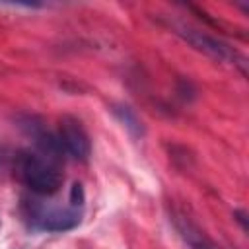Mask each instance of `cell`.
Instances as JSON below:
<instances>
[{
    "label": "cell",
    "mask_w": 249,
    "mask_h": 249,
    "mask_svg": "<svg viewBox=\"0 0 249 249\" xmlns=\"http://www.w3.org/2000/svg\"><path fill=\"white\" fill-rule=\"evenodd\" d=\"M111 111H113V115L117 117V121H119L132 136L140 138V136L144 134V124H142V121L138 119V115L134 113V109H130L128 105L119 103V105H113Z\"/></svg>",
    "instance_id": "6"
},
{
    "label": "cell",
    "mask_w": 249,
    "mask_h": 249,
    "mask_svg": "<svg viewBox=\"0 0 249 249\" xmlns=\"http://www.w3.org/2000/svg\"><path fill=\"white\" fill-rule=\"evenodd\" d=\"M25 218L33 228L43 231H68L80 224L82 212L74 206L58 208L45 206L37 200H29L25 202Z\"/></svg>",
    "instance_id": "2"
},
{
    "label": "cell",
    "mask_w": 249,
    "mask_h": 249,
    "mask_svg": "<svg viewBox=\"0 0 249 249\" xmlns=\"http://www.w3.org/2000/svg\"><path fill=\"white\" fill-rule=\"evenodd\" d=\"M173 33H177L183 41H187L191 47H195L196 51L220 60V62H230V64H237V66H245V58L228 43H224L218 37H212L200 29H195L191 25H183V23H173Z\"/></svg>",
    "instance_id": "3"
},
{
    "label": "cell",
    "mask_w": 249,
    "mask_h": 249,
    "mask_svg": "<svg viewBox=\"0 0 249 249\" xmlns=\"http://www.w3.org/2000/svg\"><path fill=\"white\" fill-rule=\"evenodd\" d=\"M12 167L16 177L35 195L51 196L62 187V173L58 169V163L37 152H16Z\"/></svg>",
    "instance_id": "1"
},
{
    "label": "cell",
    "mask_w": 249,
    "mask_h": 249,
    "mask_svg": "<svg viewBox=\"0 0 249 249\" xmlns=\"http://www.w3.org/2000/svg\"><path fill=\"white\" fill-rule=\"evenodd\" d=\"M64 154L72 156L78 161H88L91 154V140L84 128V124L72 117V115H62L58 121V132H56Z\"/></svg>",
    "instance_id": "4"
},
{
    "label": "cell",
    "mask_w": 249,
    "mask_h": 249,
    "mask_svg": "<svg viewBox=\"0 0 249 249\" xmlns=\"http://www.w3.org/2000/svg\"><path fill=\"white\" fill-rule=\"evenodd\" d=\"M82 204H84V187L80 183H74L70 189V206L82 208Z\"/></svg>",
    "instance_id": "7"
},
{
    "label": "cell",
    "mask_w": 249,
    "mask_h": 249,
    "mask_svg": "<svg viewBox=\"0 0 249 249\" xmlns=\"http://www.w3.org/2000/svg\"><path fill=\"white\" fill-rule=\"evenodd\" d=\"M175 228H177V231L181 233V237L185 239V243H187L191 249H218V247L206 237V233H204L196 224H193L189 218L177 216V218H175Z\"/></svg>",
    "instance_id": "5"
},
{
    "label": "cell",
    "mask_w": 249,
    "mask_h": 249,
    "mask_svg": "<svg viewBox=\"0 0 249 249\" xmlns=\"http://www.w3.org/2000/svg\"><path fill=\"white\" fill-rule=\"evenodd\" d=\"M233 216H235V220L241 224L243 231H247V214H245L243 210H235V212H233Z\"/></svg>",
    "instance_id": "8"
}]
</instances>
